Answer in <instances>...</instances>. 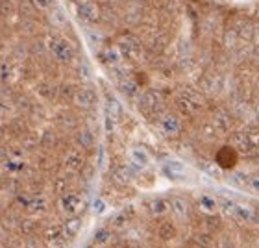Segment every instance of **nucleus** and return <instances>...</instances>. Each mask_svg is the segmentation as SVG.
<instances>
[{
    "label": "nucleus",
    "instance_id": "nucleus-1",
    "mask_svg": "<svg viewBox=\"0 0 259 248\" xmlns=\"http://www.w3.org/2000/svg\"><path fill=\"white\" fill-rule=\"evenodd\" d=\"M232 145L237 148L241 154L244 156H250L257 150L259 146V137H254L250 132H235L232 134Z\"/></svg>",
    "mask_w": 259,
    "mask_h": 248
},
{
    "label": "nucleus",
    "instance_id": "nucleus-2",
    "mask_svg": "<svg viewBox=\"0 0 259 248\" xmlns=\"http://www.w3.org/2000/svg\"><path fill=\"white\" fill-rule=\"evenodd\" d=\"M176 104H178L180 111H182L184 115H187V117L196 115L200 111V108H202L200 97L193 91V89H187V91L182 93V95L178 97V100H176Z\"/></svg>",
    "mask_w": 259,
    "mask_h": 248
},
{
    "label": "nucleus",
    "instance_id": "nucleus-3",
    "mask_svg": "<svg viewBox=\"0 0 259 248\" xmlns=\"http://www.w3.org/2000/svg\"><path fill=\"white\" fill-rule=\"evenodd\" d=\"M159 128H161V132L165 135L174 137V135H178L180 132H182V122H180V119L176 115L163 113L161 117H159Z\"/></svg>",
    "mask_w": 259,
    "mask_h": 248
},
{
    "label": "nucleus",
    "instance_id": "nucleus-4",
    "mask_svg": "<svg viewBox=\"0 0 259 248\" xmlns=\"http://www.w3.org/2000/svg\"><path fill=\"white\" fill-rule=\"evenodd\" d=\"M45 244L47 248H65V235L61 226H50L45 232Z\"/></svg>",
    "mask_w": 259,
    "mask_h": 248
},
{
    "label": "nucleus",
    "instance_id": "nucleus-5",
    "mask_svg": "<svg viewBox=\"0 0 259 248\" xmlns=\"http://www.w3.org/2000/svg\"><path fill=\"white\" fill-rule=\"evenodd\" d=\"M81 205V198L78 194L70 193V194H65L63 198H61V210H63L65 215H76L78 210H80Z\"/></svg>",
    "mask_w": 259,
    "mask_h": 248
},
{
    "label": "nucleus",
    "instance_id": "nucleus-6",
    "mask_svg": "<svg viewBox=\"0 0 259 248\" xmlns=\"http://www.w3.org/2000/svg\"><path fill=\"white\" fill-rule=\"evenodd\" d=\"M170 211H172V215L178 219V221H185L187 215H189V210H187V202L184 198H180V196H174L170 198V204H168Z\"/></svg>",
    "mask_w": 259,
    "mask_h": 248
},
{
    "label": "nucleus",
    "instance_id": "nucleus-7",
    "mask_svg": "<svg viewBox=\"0 0 259 248\" xmlns=\"http://www.w3.org/2000/svg\"><path fill=\"white\" fill-rule=\"evenodd\" d=\"M80 228H81V219L80 217H76V215H70L67 221H65V224L61 226V230H63V235L65 237H76L78 235V232H80Z\"/></svg>",
    "mask_w": 259,
    "mask_h": 248
},
{
    "label": "nucleus",
    "instance_id": "nucleus-8",
    "mask_svg": "<svg viewBox=\"0 0 259 248\" xmlns=\"http://www.w3.org/2000/svg\"><path fill=\"white\" fill-rule=\"evenodd\" d=\"M83 154L80 150H70L65 157V167L69 169V171H80L83 167Z\"/></svg>",
    "mask_w": 259,
    "mask_h": 248
},
{
    "label": "nucleus",
    "instance_id": "nucleus-9",
    "mask_svg": "<svg viewBox=\"0 0 259 248\" xmlns=\"http://www.w3.org/2000/svg\"><path fill=\"white\" fill-rule=\"evenodd\" d=\"M213 124H215V128L222 134H226L228 130L232 128V119H230V115L226 111H219L215 113V119H213Z\"/></svg>",
    "mask_w": 259,
    "mask_h": 248
},
{
    "label": "nucleus",
    "instance_id": "nucleus-10",
    "mask_svg": "<svg viewBox=\"0 0 259 248\" xmlns=\"http://www.w3.org/2000/svg\"><path fill=\"white\" fill-rule=\"evenodd\" d=\"M76 143H78L81 148H91V146L95 145V134L87 128L80 130L78 135H76Z\"/></svg>",
    "mask_w": 259,
    "mask_h": 248
},
{
    "label": "nucleus",
    "instance_id": "nucleus-11",
    "mask_svg": "<svg viewBox=\"0 0 259 248\" xmlns=\"http://www.w3.org/2000/svg\"><path fill=\"white\" fill-rule=\"evenodd\" d=\"M157 235H159L163 241H170V239H174V235H176V226H174L170 221L161 222L159 228H157Z\"/></svg>",
    "mask_w": 259,
    "mask_h": 248
},
{
    "label": "nucleus",
    "instance_id": "nucleus-12",
    "mask_svg": "<svg viewBox=\"0 0 259 248\" xmlns=\"http://www.w3.org/2000/svg\"><path fill=\"white\" fill-rule=\"evenodd\" d=\"M198 205L205 211V213H215L217 208H219V202H217L213 196H209V194H200Z\"/></svg>",
    "mask_w": 259,
    "mask_h": 248
},
{
    "label": "nucleus",
    "instance_id": "nucleus-13",
    "mask_svg": "<svg viewBox=\"0 0 259 248\" xmlns=\"http://www.w3.org/2000/svg\"><path fill=\"white\" fill-rule=\"evenodd\" d=\"M109 239H111V230H108V228H98L97 232L93 233V244H95V246L108 244Z\"/></svg>",
    "mask_w": 259,
    "mask_h": 248
},
{
    "label": "nucleus",
    "instance_id": "nucleus-14",
    "mask_svg": "<svg viewBox=\"0 0 259 248\" xmlns=\"http://www.w3.org/2000/svg\"><path fill=\"white\" fill-rule=\"evenodd\" d=\"M232 217H237V219H241V221H255V211H252L250 208H244V205H237L235 204V208H233V213Z\"/></svg>",
    "mask_w": 259,
    "mask_h": 248
},
{
    "label": "nucleus",
    "instance_id": "nucleus-15",
    "mask_svg": "<svg viewBox=\"0 0 259 248\" xmlns=\"http://www.w3.org/2000/svg\"><path fill=\"white\" fill-rule=\"evenodd\" d=\"M148 210H150V213L154 217H163L168 211V204L165 202V200H161V198L152 200L150 205H148Z\"/></svg>",
    "mask_w": 259,
    "mask_h": 248
},
{
    "label": "nucleus",
    "instance_id": "nucleus-16",
    "mask_svg": "<svg viewBox=\"0 0 259 248\" xmlns=\"http://www.w3.org/2000/svg\"><path fill=\"white\" fill-rule=\"evenodd\" d=\"M37 228H39V222L32 221V219H26V221L19 222V230H21V233H24V235H33V233L37 232Z\"/></svg>",
    "mask_w": 259,
    "mask_h": 248
},
{
    "label": "nucleus",
    "instance_id": "nucleus-17",
    "mask_svg": "<svg viewBox=\"0 0 259 248\" xmlns=\"http://www.w3.org/2000/svg\"><path fill=\"white\" fill-rule=\"evenodd\" d=\"M122 93L128 98H137L139 97V87H137L135 81H122Z\"/></svg>",
    "mask_w": 259,
    "mask_h": 248
},
{
    "label": "nucleus",
    "instance_id": "nucleus-18",
    "mask_svg": "<svg viewBox=\"0 0 259 248\" xmlns=\"http://www.w3.org/2000/svg\"><path fill=\"white\" fill-rule=\"evenodd\" d=\"M132 159H134L137 165H146V163H148V156H146L143 150H139V148L132 150Z\"/></svg>",
    "mask_w": 259,
    "mask_h": 248
},
{
    "label": "nucleus",
    "instance_id": "nucleus-19",
    "mask_svg": "<svg viewBox=\"0 0 259 248\" xmlns=\"http://www.w3.org/2000/svg\"><path fill=\"white\" fill-rule=\"evenodd\" d=\"M202 169H204L207 174H211V176H221V169L217 167V165H213V163H209V161L202 163Z\"/></svg>",
    "mask_w": 259,
    "mask_h": 248
},
{
    "label": "nucleus",
    "instance_id": "nucleus-20",
    "mask_svg": "<svg viewBox=\"0 0 259 248\" xmlns=\"http://www.w3.org/2000/svg\"><path fill=\"white\" fill-rule=\"evenodd\" d=\"M41 243H39L37 239V233H33V235H28L26 241H24V248H39Z\"/></svg>",
    "mask_w": 259,
    "mask_h": 248
},
{
    "label": "nucleus",
    "instance_id": "nucleus-21",
    "mask_svg": "<svg viewBox=\"0 0 259 248\" xmlns=\"http://www.w3.org/2000/svg\"><path fill=\"white\" fill-rule=\"evenodd\" d=\"M248 187H252L254 191H257L259 193V176H252V178H248Z\"/></svg>",
    "mask_w": 259,
    "mask_h": 248
},
{
    "label": "nucleus",
    "instance_id": "nucleus-22",
    "mask_svg": "<svg viewBox=\"0 0 259 248\" xmlns=\"http://www.w3.org/2000/svg\"><path fill=\"white\" fill-rule=\"evenodd\" d=\"M95 210H97L98 213H100V211L104 210V204H102V200H98V204H95Z\"/></svg>",
    "mask_w": 259,
    "mask_h": 248
},
{
    "label": "nucleus",
    "instance_id": "nucleus-23",
    "mask_svg": "<svg viewBox=\"0 0 259 248\" xmlns=\"http://www.w3.org/2000/svg\"><path fill=\"white\" fill-rule=\"evenodd\" d=\"M83 248H97L95 244H87V246H83Z\"/></svg>",
    "mask_w": 259,
    "mask_h": 248
}]
</instances>
